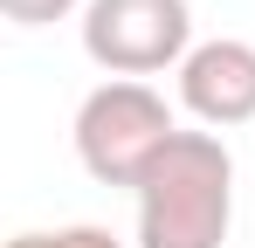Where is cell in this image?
I'll return each instance as SVG.
<instances>
[{"instance_id": "cell-3", "label": "cell", "mask_w": 255, "mask_h": 248, "mask_svg": "<svg viewBox=\"0 0 255 248\" xmlns=\"http://www.w3.org/2000/svg\"><path fill=\"white\" fill-rule=\"evenodd\" d=\"M83 55L111 76H159L193 55V7L186 0H90L83 7Z\"/></svg>"}, {"instance_id": "cell-2", "label": "cell", "mask_w": 255, "mask_h": 248, "mask_svg": "<svg viewBox=\"0 0 255 248\" xmlns=\"http://www.w3.org/2000/svg\"><path fill=\"white\" fill-rule=\"evenodd\" d=\"M172 131H179L172 124V104L152 83L111 76V83H97L83 104H76V159L104 186H138L145 165L172 145Z\"/></svg>"}, {"instance_id": "cell-7", "label": "cell", "mask_w": 255, "mask_h": 248, "mask_svg": "<svg viewBox=\"0 0 255 248\" xmlns=\"http://www.w3.org/2000/svg\"><path fill=\"white\" fill-rule=\"evenodd\" d=\"M7 248H62V242H55V235H14Z\"/></svg>"}, {"instance_id": "cell-5", "label": "cell", "mask_w": 255, "mask_h": 248, "mask_svg": "<svg viewBox=\"0 0 255 248\" xmlns=\"http://www.w3.org/2000/svg\"><path fill=\"white\" fill-rule=\"evenodd\" d=\"M90 0H0V14L14 21V28H48V21H62V14H76Z\"/></svg>"}, {"instance_id": "cell-6", "label": "cell", "mask_w": 255, "mask_h": 248, "mask_svg": "<svg viewBox=\"0 0 255 248\" xmlns=\"http://www.w3.org/2000/svg\"><path fill=\"white\" fill-rule=\"evenodd\" d=\"M55 242H62V248H125L111 228H90V221H83V228H55Z\"/></svg>"}, {"instance_id": "cell-1", "label": "cell", "mask_w": 255, "mask_h": 248, "mask_svg": "<svg viewBox=\"0 0 255 248\" xmlns=\"http://www.w3.org/2000/svg\"><path fill=\"white\" fill-rule=\"evenodd\" d=\"M131 193H138V248H228L235 159L221 131H172V145L145 165Z\"/></svg>"}, {"instance_id": "cell-4", "label": "cell", "mask_w": 255, "mask_h": 248, "mask_svg": "<svg viewBox=\"0 0 255 248\" xmlns=\"http://www.w3.org/2000/svg\"><path fill=\"white\" fill-rule=\"evenodd\" d=\"M179 104L207 131H235L255 118V41L214 35L193 41V55L179 62Z\"/></svg>"}]
</instances>
